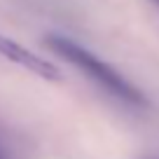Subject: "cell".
<instances>
[{
	"label": "cell",
	"instance_id": "obj_3",
	"mask_svg": "<svg viewBox=\"0 0 159 159\" xmlns=\"http://www.w3.org/2000/svg\"><path fill=\"white\" fill-rule=\"evenodd\" d=\"M157 2H159V0H157Z\"/></svg>",
	"mask_w": 159,
	"mask_h": 159
},
{
	"label": "cell",
	"instance_id": "obj_2",
	"mask_svg": "<svg viewBox=\"0 0 159 159\" xmlns=\"http://www.w3.org/2000/svg\"><path fill=\"white\" fill-rule=\"evenodd\" d=\"M0 56H5L7 61L21 66V68H26L28 73L38 75V77L47 80V82H61V80H63L61 70L56 68L52 61L38 56L35 52H30L28 47L19 45L16 40L7 38V35H2V33H0Z\"/></svg>",
	"mask_w": 159,
	"mask_h": 159
},
{
	"label": "cell",
	"instance_id": "obj_1",
	"mask_svg": "<svg viewBox=\"0 0 159 159\" xmlns=\"http://www.w3.org/2000/svg\"><path fill=\"white\" fill-rule=\"evenodd\" d=\"M45 45L49 47L54 54H59L61 59H66L68 63H73L75 68H80L87 77L98 82L108 94L117 96L119 101H124V103H129V105H140V108L148 105V101L140 94L138 87H134L122 73H117L110 63L101 61L96 54H91V52L84 49L82 45L63 38V35H47Z\"/></svg>",
	"mask_w": 159,
	"mask_h": 159
},
{
	"label": "cell",
	"instance_id": "obj_4",
	"mask_svg": "<svg viewBox=\"0 0 159 159\" xmlns=\"http://www.w3.org/2000/svg\"><path fill=\"white\" fill-rule=\"evenodd\" d=\"M0 159H2V157H0Z\"/></svg>",
	"mask_w": 159,
	"mask_h": 159
}]
</instances>
